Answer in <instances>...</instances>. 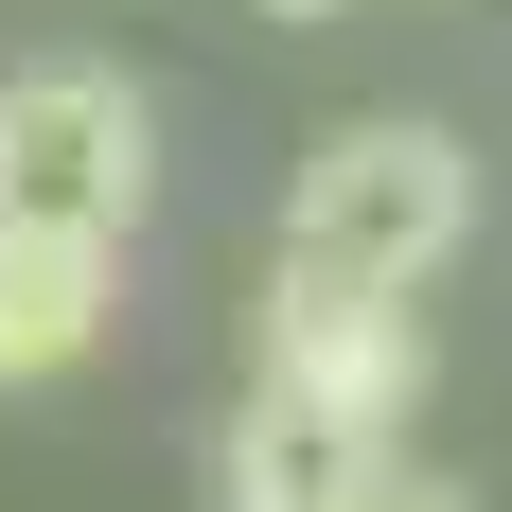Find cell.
<instances>
[{
	"label": "cell",
	"mask_w": 512,
	"mask_h": 512,
	"mask_svg": "<svg viewBox=\"0 0 512 512\" xmlns=\"http://www.w3.org/2000/svg\"><path fill=\"white\" fill-rule=\"evenodd\" d=\"M159 195V106L89 53L53 71H0V230H71V248H124Z\"/></svg>",
	"instance_id": "cell-2"
},
{
	"label": "cell",
	"mask_w": 512,
	"mask_h": 512,
	"mask_svg": "<svg viewBox=\"0 0 512 512\" xmlns=\"http://www.w3.org/2000/svg\"><path fill=\"white\" fill-rule=\"evenodd\" d=\"M354 477H371V460H354L318 407H283V389H248V407L212 424V512H336Z\"/></svg>",
	"instance_id": "cell-5"
},
{
	"label": "cell",
	"mask_w": 512,
	"mask_h": 512,
	"mask_svg": "<svg viewBox=\"0 0 512 512\" xmlns=\"http://www.w3.org/2000/svg\"><path fill=\"white\" fill-rule=\"evenodd\" d=\"M248 389H283V407H318L354 460H389L424 407V318L407 301H354V283H301V265H265L248 301Z\"/></svg>",
	"instance_id": "cell-3"
},
{
	"label": "cell",
	"mask_w": 512,
	"mask_h": 512,
	"mask_svg": "<svg viewBox=\"0 0 512 512\" xmlns=\"http://www.w3.org/2000/svg\"><path fill=\"white\" fill-rule=\"evenodd\" d=\"M477 230V159L460 124H424V106H354V124H318L301 195H283V265L301 283H354V301H424Z\"/></svg>",
	"instance_id": "cell-1"
},
{
	"label": "cell",
	"mask_w": 512,
	"mask_h": 512,
	"mask_svg": "<svg viewBox=\"0 0 512 512\" xmlns=\"http://www.w3.org/2000/svg\"><path fill=\"white\" fill-rule=\"evenodd\" d=\"M336 512H477V495H460V477H424V460H371Z\"/></svg>",
	"instance_id": "cell-6"
},
{
	"label": "cell",
	"mask_w": 512,
	"mask_h": 512,
	"mask_svg": "<svg viewBox=\"0 0 512 512\" xmlns=\"http://www.w3.org/2000/svg\"><path fill=\"white\" fill-rule=\"evenodd\" d=\"M124 318V248H71V230H0V389H53V371L106 354Z\"/></svg>",
	"instance_id": "cell-4"
},
{
	"label": "cell",
	"mask_w": 512,
	"mask_h": 512,
	"mask_svg": "<svg viewBox=\"0 0 512 512\" xmlns=\"http://www.w3.org/2000/svg\"><path fill=\"white\" fill-rule=\"evenodd\" d=\"M248 18H336V0H248Z\"/></svg>",
	"instance_id": "cell-7"
}]
</instances>
